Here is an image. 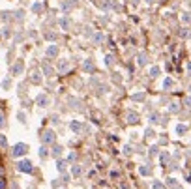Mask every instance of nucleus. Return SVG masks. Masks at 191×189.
<instances>
[{"instance_id":"obj_16","label":"nucleus","mask_w":191,"mask_h":189,"mask_svg":"<svg viewBox=\"0 0 191 189\" xmlns=\"http://www.w3.org/2000/svg\"><path fill=\"white\" fill-rule=\"evenodd\" d=\"M4 185H6V184H4V180H0V189H4Z\"/></svg>"},{"instance_id":"obj_7","label":"nucleus","mask_w":191,"mask_h":189,"mask_svg":"<svg viewBox=\"0 0 191 189\" xmlns=\"http://www.w3.org/2000/svg\"><path fill=\"white\" fill-rule=\"evenodd\" d=\"M6 144H8V142H6V137L0 135V146H2V148H6Z\"/></svg>"},{"instance_id":"obj_9","label":"nucleus","mask_w":191,"mask_h":189,"mask_svg":"<svg viewBox=\"0 0 191 189\" xmlns=\"http://www.w3.org/2000/svg\"><path fill=\"white\" fill-rule=\"evenodd\" d=\"M128 118H129V120H128V122H137V114H129V116H128Z\"/></svg>"},{"instance_id":"obj_12","label":"nucleus","mask_w":191,"mask_h":189,"mask_svg":"<svg viewBox=\"0 0 191 189\" xmlns=\"http://www.w3.org/2000/svg\"><path fill=\"white\" fill-rule=\"evenodd\" d=\"M60 150H62L60 146H58V148H54V150H53V155H60Z\"/></svg>"},{"instance_id":"obj_10","label":"nucleus","mask_w":191,"mask_h":189,"mask_svg":"<svg viewBox=\"0 0 191 189\" xmlns=\"http://www.w3.org/2000/svg\"><path fill=\"white\" fill-rule=\"evenodd\" d=\"M184 131H186V126H178L176 127V133H184Z\"/></svg>"},{"instance_id":"obj_15","label":"nucleus","mask_w":191,"mask_h":189,"mask_svg":"<svg viewBox=\"0 0 191 189\" xmlns=\"http://www.w3.org/2000/svg\"><path fill=\"white\" fill-rule=\"evenodd\" d=\"M157 73H159V69H157V68H154V69H152V77H156Z\"/></svg>"},{"instance_id":"obj_3","label":"nucleus","mask_w":191,"mask_h":189,"mask_svg":"<svg viewBox=\"0 0 191 189\" xmlns=\"http://www.w3.org/2000/svg\"><path fill=\"white\" fill-rule=\"evenodd\" d=\"M53 140H54V133H53V131H45L43 142H53Z\"/></svg>"},{"instance_id":"obj_1","label":"nucleus","mask_w":191,"mask_h":189,"mask_svg":"<svg viewBox=\"0 0 191 189\" xmlns=\"http://www.w3.org/2000/svg\"><path fill=\"white\" fill-rule=\"evenodd\" d=\"M28 152V146L26 144H15L13 146V150H11V155H13V157H21V155H24V153Z\"/></svg>"},{"instance_id":"obj_8","label":"nucleus","mask_w":191,"mask_h":189,"mask_svg":"<svg viewBox=\"0 0 191 189\" xmlns=\"http://www.w3.org/2000/svg\"><path fill=\"white\" fill-rule=\"evenodd\" d=\"M71 129L79 131V129H81V126H79V124H77V122H71Z\"/></svg>"},{"instance_id":"obj_6","label":"nucleus","mask_w":191,"mask_h":189,"mask_svg":"<svg viewBox=\"0 0 191 189\" xmlns=\"http://www.w3.org/2000/svg\"><path fill=\"white\" fill-rule=\"evenodd\" d=\"M56 51H58V49H56V47L53 45V47H49V51H47V54H51V56H53V54H56Z\"/></svg>"},{"instance_id":"obj_14","label":"nucleus","mask_w":191,"mask_h":189,"mask_svg":"<svg viewBox=\"0 0 191 189\" xmlns=\"http://www.w3.org/2000/svg\"><path fill=\"white\" fill-rule=\"evenodd\" d=\"M171 84H172V81H171V79H167V81H165V88H169Z\"/></svg>"},{"instance_id":"obj_2","label":"nucleus","mask_w":191,"mask_h":189,"mask_svg":"<svg viewBox=\"0 0 191 189\" xmlns=\"http://www.w3.org/2000/svg\"><path fill=\"white\" fill-rule=\"evenodd\" d=\"M17 169L21 172H32V163L28 161V159H24V161H19L17 163Z\"/></svg>"},{"instance_id":"obj_4","label":"nucleus","mask_w":191,"mask_h":189,"mask_svg":"<svg viewBox=\"0 0 191 189\" xmlns=\"http://www.w3.org/2000/svg\"><path fill=\"white\" fill-rule=\"evenodd\" d=\"M21 71H22V62H17L13 68H11V73H13V75H19Z\"/></svg>"},{"instance_id":"obj_5","label":"nucleus","mask_w":191,"mask_h":189,"mask_svg":"<svg viewBox=\"0 0 191 189\" xmlns=\"http://www.w3.org/2000/svg\"><path fill=\"white\" fill-rule=\"evenodd\" d=\"M38 103H40L41 107H45V103H47V97H45V95H40V97H38Z\"/></svg>"},{"instance_id":"obj_11","label":"nucleus","mask_w":191,"mask_h":189,"mask_svg":"<svg viewBox=\"0 0 191 189\" xmlns=\"http://www.w3.org/2000/svg\"><path fill=\"white\" fill-rule=\"evenodd\" d=\"M45 155H47V150L41 148V150H40V157H45Z\"/></svg>"},{"instance_id":"obj_13","label":"nucleus","mask_w":191,"mask_h":189,"mask_svg":"<svg viewBox=\"0 0 191 189\" xmlns=\"http://www.w3.org/2000/svg\"><path fill=\"white\" fill-rule=\"evenodd\" d=\"M0 127H4V114L0 113Z\"/></svg>"}]
</instances>
